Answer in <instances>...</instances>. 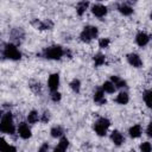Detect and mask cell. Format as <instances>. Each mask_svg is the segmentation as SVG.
Instances as JSON below:
<instances>
[{"instance_id":"6da1fadb","label":"cell","mask_w":152,"mask_h":152,"mask_svg":"<svg viewBox=\"0 0 152 152\" xmlns=\"http://www.w3.org/2000/svg\"><path fill=\"white\" fill-rule=\"evenodd\" d=\"M15 131L14 124H13V118L10 112L5 113L0 120V132L6 133V134H13Z\"/></svg>"},{"instance_id":"7a4b0ae2","label":"cell","mask_w":152,"mask_h":152,"mask_svg":"<svg viewBox=\"0 0 152 152\" xmlns=\"http://www.w3.org/2000/svg\"><path fill=\"white\" fill-rule=\"evenodd\" d=\"M43 55H44L45 58H49V59H61L62 56L64 55V51H63L62 46H59V45H52V46L46 48L44 50Z\"/></svg>"},{"instance_id":"3957f363","label":"cell","mask_w":152,"mask_h":152,"mask_svg":"<svg viewBox=\"0 0 152 152\" xmlns=\"http://www.w3.org/2000/svg\"><path fill=\"white\" fill-rule=\"evenodd\" d=\"M4 56L8 59H12V61H18L21 58V53L20 51L17 49L15 45L13 44H6L5 48H4V51H2Z\"/></svg>"},{"instance_id":"277c9868","label":"cell","mask_w":152,"mask_h":152,"mask_svg":"<svg viewBox=\"0 0 152 152\" xmlns=\"http://www.w3.org/2000/svg\"><path fill=\"white\" fill-rule=\"evenodd\" d=\"M97 33H99L97 27H95V26H86V27L83 28V31L81 32L80 38H81L82 42L88 43V42H90L91 39L96 38V37H97Z\"/></svg>"},{"instance_id":"5b68a950","label":"cell","mask_w":152,"mask_h":152,"mask_svg":"<svg viewBox=\"0 0 152 152\" xmlns=\"http://www.w3.org/2000/svg\"><path fill=\"white\" fill-rule=\"evenodd\" d=\"M109 126H110V121H109L107 118H100V119L95 122L94 129H95V132H96L100 137H103V135H106L107 128H108Z\"/></svg>"},{"instance_id":"8992f818","label":"cell","mask_w":152,"mask_h":152,"mask_svg":"<svg viewBox=\"0 0 152 152\" xmlns=\"http://www.w3.org/2000/svg\"><path fill=\"white\" fill-rule=\"evenodd\" d=\"M48 86H49V89L53 93V91H57V88L59 86V75L58 74H52L50 77H49V81H48Z\"/></svg>"},{"instance_id":"52a82bcc","label":"cell","mask_w":152,"mask_h":152,"mask_svg":"<svg viewBox=\"0 0 152 152\" xmlns=\"http://www.w3.org/2000/svg\"><path fill=\"white\" fill-rule=\"evenodd\" d=\"M91 12L95 17H99V18H102L107 14V7L101 5V4H96V5H93L91 7Z\"/></svg>"},{"instance_id":"ba28073f","label":"cell","mask_w":152,"mask_h":152,"mask_svg":"<svg viewBox=\"0 0 152 152\" xmlns=\"http://www.w3.org/2000/svg\"><path fill=\"white\" fill-rule=\"evenodd\" d=\"M18 133H19L20 138H23V139H28L31 137V129H30V127L25 122L19 124V126H18Z\"/></svg>"},{"instance_id":"9c48e42d","label":"cell","mask_w":152,"mask_h":152,"mask_svg":"<svg viewBox=\"0 0 152 152\" xmlns=\"http://www.w3.org/2000/svg\"><path fill=\"white\" fill-rule=\"evenodd\" d=\"M127 61L131 65H133L134 68H140L141 64H142V61L141 58L139 57V55L137 53H128L127 55Z\"/></svg>"},{"instance_id":"30bf717a","label":"cell","mask_w":152,"mask_h":152,"mask_svg":"<svg viewBox=\"0 0 152 152\" xmlns=\"http://www.w3.org/2000/svg\"><path fill=\"white\" fill-rule=\"evenodd\" d=\"M135 42H137V44L139 46H145L150 42V36L147 33H145V32H139L137 34V37H135Z\"/></svg>"},{"instance_id":"8fae6325","label":"cell","mask_w":152,"mask_h":152,"mask_svg":"<svg viewBox=\"0 0 152 152\" xmlns=\"http://www.w3.org/2000/svg\"><path fill=\"white\" fill-rule=\"evenodd\" d=\"M110 139H112V141L114 142V145H116V146H120V145L124 144V141H125L124 135H122L119 131H113L112 134H110Z\"/></svg>"},{"instance_id":"7c38bea8","label":"cell","mask_w":152,"mask_h":152,"mask_svg":"<svg viewBox=\"0 0 152 152\" xmlns=\"http://www.w3.org/2000/svg\"><path fill=\"white\" fill-rule=\"evenodd\" d=\"M94 101L97 102V103H100V104L106 103V99H104V94H103V90L102 89H97L94 93Z\"/></svg>"},{"instance_id":"4fadbf2b","label":"cell","mask_w":152,"mask_h":152,"mask_svg":"<svg viewBox=\"0 0 152 152\" xmlns=\"http://www.w3.org/2000/svg\"><path fill=\"white\" fill-rule=\"evenodd\" d=\"M118 10H119V12H120L121 14H124V15H131V14L133 13V8H132L131 6H128L127 4H121V5L118 7Z\"/></svg>"},{"instance_id":"5bb4252c","label":"cell","mask_w":152,"mask_h":152,"mask_svg":"<svg viewBox=\"0 0 152 152\" xmlns=\"http://www.w3.org/2000/svg\"><path fill=\"white\" fill-rule=\"evenodd\" d=\"M115 88H125L126 87V81L120 78L119 76H112V81H110Z\"/></svg>"},{"instance_id":"9a60e30c","label":"cell","mask_w":152,"mask_h":152,"mask_svg":"<svg viewBox=\"0 0 152 152\" xmlns=\"http://www.w3.org/2000/svg\"><path fill=\"white\" fill-rule=\"evenodd\" d=\"M128 133H129V135H131L132 138H138V137H140V135H141V126H140V125H134V126H132V127L129 128Z\"/></svg>"},{"instance_id":"2e32d148","label":"cell","mask_w":152,"mask_h":152,"mask_svg":"<svg viewBox=\"0 0 152 152\" xmlns=\"http://www.w3.org/2000/svg\"><path fill=\"white\" fill-rule=\"evenodd\" d=\"M88 6H89V2H88V1H81V2H78V4H77V7H76L77 14H78V15H82V14L86 12V10L88 8Z\"/></svg>"},{"instance_id":"e0dca14e","label":"cell","mask_w":152,"mask_h":152,"mask_svg":"<svg viewBox=\"0 0 152 152\" xmlns=\"http://www.w3.org/2000/svg\"><path fill=\"white\" fill-rule=\"evenodd\" d=\"M128 100H129L128 94L125 93V91H121V93L116 96V99H115V101H116L118 103H120V104H126V103L128 102Z\"/></svg>"},{"instance_id":"ac0fdd59","label":"cell","mask_w":152,"mask_h":152,"mask_svg":"<svg viewBox=\"0 0 152 152\" xmlns=\"http://www.w3.org/2000/svg\"><path fill=\"white\" fill-rule=\"evenodd\" d=\"M103 91H106V93H109V94H112V93H114L115 91V87H114V84L110 82V81H106L103 84H102V88H101Z\"/></svg>"},{"instance_id":"d6986e66","label":"cell","mask_w":152,"mask_h":152,"mask_svg":"<svg viewBox=\"0 0 152 152\" xmlns=\"http://www.w3.org/2000/svg\"><path fill=\"white\" fill-rule=\"evenodd\" d=\"M50 133H51V137H53V138H61L63 135L64 131H63V128L61 126H56V127L51 128V132Z\"/></svg>"},{"instance_id":"ffe728a7","label":"cell","mask_w":152,"mask_h":152,"mask_svg":"<svg viewBox=\"0 0 152 152\" xmlns=\"http://www.w3.org/2000/svg\"><path fill=\"white\" fill-rule=\"evenodd\" d=\"M57 147L61 150V151H63V152H65L66 151V148L69 147V140L66 139V138H61V140H59V142H58V145H57Z\"/></svg>"},{"instance_id":"44dd1931","label":"cell","mask_w":152,"mask_h":152,"mask_svg":"<svg viewBox=\"0 0 152 152\" xmlns=\"http://www.w3.org/2000/svg\"><path fill=\"white\" fill-rule=\"evenodd\" d=\"M38 120H39V115H38V113H37L36 110H32V112L28 113V115H27V121H28L30 124H36Z\"/></svg>"},{"instance_id":"7402d4cb","label":"cell","mask_w":152,"mask_h":152,"mask_svg":"<svg viewBox=\"0 0 152 152\" xmlns=\"http://www.w3.org/2000/svg\"><path fill=\"white\" fill-rule=\"evenodd\" d=\"M37 27L40 30H49L52 27V23L50 20H44V21H38Z\"/></svg>"},{"instance_id":"603a6c76","label":"cell","mask_w":152,"mask_h":152,"mask_svg":"<svg viewBox=\"0 0 152 152\" xmlns=\"http://www.w3.org/2000/svg\"><path fill=\"white\" fill-rule=\"evenodd\" d=\"M104 61H106V57H104L102 53H96V55L94 56V63H95L96 66L102 65V64L104 63Z\"/></svg>"},{"instance_id":"cb8c5ba5","label":"cell","mask_w":152,"mask_h":152,"mask_svg":"<svg viewBox=\"0 0 152 152\" xmlns=\"http://www.w3.org/2000/svg\"><path fill=\"white\" fill-rule=\"evenodd\" d=\"M70 88H71L75 93H78L80 89H81V82H80V80H77V78L72 80V81L70 82Z\"/></svg>"},{"instance_id":"d4e9b609","label":"cell","mask_w":152,"mask_h":152,"mask_svg":"<svg viewBox=\"0 0 152 152\" xmlns=\"http://www.w3.org/2000/svg\"><path fill=\"white\" fill-rule=\"evenodd\" d=\"M151 94H152V91L148 89V90H146V91L144 93V95H142L144 101H145V103H146L147 107H151Z\"/></svg>"},{"instance_id":"484cf974","label":"cell","mask_w":152,"mask_h":152,"mask_svg":"<svg viewBox=\"0 0 152 152\" xmlns=\"http://www.w3.org/2000/svg\"><path fill=\"white\" fill-rule=\"evenodd\" d=\"M151 148L152 147H151V144L148 141H145L140 145V151L141 152H151Z\"/></svg>"},{"instance_id":"4316f807","label":"cell","mask_w":152,"mask_h":152,"mask_svg":"<svg viewBox=\"0 0 152 152\" xmlns=\"http://www.w3.org/2000/svg\"><path fill=\"white\" fill-rule=\"evenodd\" d=\"M109 43H110V42H109L108 38H101L100 42H99V45H100V48H103V49H104V48H107V46L109 45Z\"/></svg>"},{"instance_id":"83f0119b","label":"cell","mask_w":152,"mask_h":152,"mask_svg":"<svg viewBox=\"0 0 152 152\" xmlns=\"http://www.w3.org/2000/svg\"><path fill=\"white\" fill-rule=\"evenodd\" d=\"M51 99H52V101L57 102V101H59V100H61V94H59L58 91H53V93H52V95H51Z\"/></svg>"},{"instance_id":"f1b7e54d","label":"cell","mask_w":152,"mask_h":152,"mask_svg":"<svg viewBox=\"0 0 152 152\" xmlns=\"http://www.w3.org/2000/svg\"><path fill=\"white\" fill-rule=\"evenodd\" d=\"M7 146H8V144L6 142V140H5L4 138H1V137H0V151L5 150Z\"/></svg>"},{"instance_id":"f546056e","label":"cell","mask_w":152,"mask_h":152,"mask_svg":"<svg viewBox=\"0 0 152 152\" xmlns=\"http://www.w3.org/2000/svg\"><path fill=\"white\" fill-rule=\"evenodd\" d=\"M49 151V145L48 142H44L39 148H38V152H48Z\"/></svg>"},{"instance_id":"4dcf8cb0","label":"cell","mask_w":152,"mask_h":152,"mask_svg":"<svg viewBox=\"0 0 152 152\" xmlns=\"http://www.w3.org/2000/svg\"><path fill=\"white\" fill-rule=\"evenodd\" d=\"M0 152H17V148L14 147V146H11V145H8L5 150H2V151H0Z\"/></svg>"},{"instance_id":"1f68e13d","label":"cell","mask_w":152,"mask_h":152,"mask_svg":"<svg viewBox=\"0 0 152 152\" xmlns=\"http://www.w3.org/2000/svg\"><path fill=\"white\" fill-rule=\"evenodd\" d=\"M49 119H50V113L49 112H44V114L42 116V121L43 122H46V121H49Z\"/></svg>"},{"instance_id":"d6a6232c","label":"cell","mask_w":152,"mask_h":152,"mask_svg":"<svg viewBox=\"0 0 152 152\" xmlns=\"http://www.w3.org/2000/svg\"><path fill=\"white\" fill-rule=\"evenodd\" d=\"M146 133H147V135H148V137H151V135H152V133H151V124H148L147 129H146Z\"/></svg>"},{"instance_id":"836d02e7","label":"cell","mask_w":152,"mask_h":152,"mask_svg":"<svg viewBox=\"0 0 152 152\" xmlns=\"http://www.w3.org/2000/svg\"><path fill=\"white\" fill-rule=\"evenodd\" d=\"M53 152H63V151H61V150H59L58 147H56V148L53 150Z\"/></svg>"},{"instance_id":"e575fe53","label":"cell","mask_w":152,"mask_h":152,"mask_svg":"<svg viewBox=\"0 0 152 152\" xmlns=\"http://www.w3.org/2000/svg\"><path fill=\"white\" fill-rule=\"evenodd\" d=\"M2 115H4V114H2V110L0 109V118H2Z\"/></svg>"},{"instance_id":"d590c367","label":"cell","mask_w":152,"mask_h":152,"mask_svg":"<svg viewBox=\"0 0 152 152\" xmlns=\"http://www.w3.org/2000/svg\"><path fill=\"white\" fill-rule=\"evenodd\" d=\"M131 152H135V151H131Z\"/></svg>"}]
</instances>
